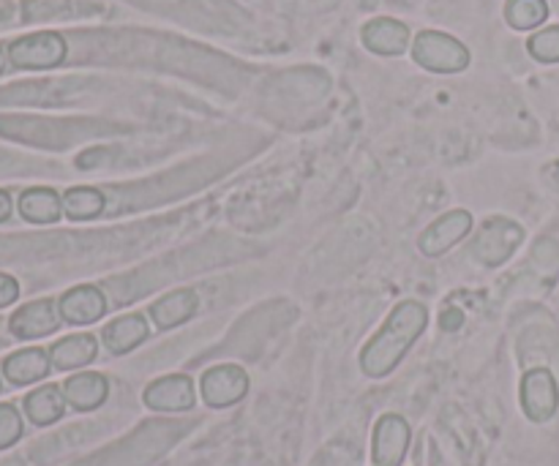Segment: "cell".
<instances>
[{"mask_svg":"<svg viewBox=\"0 0 559 466\" xmlns=\"http://www.w3.org/2000/svg\"><path fill=\"white\" fill-rule=\"evenodd\" d=\"M426 309L418 303H402L391 314L380 333L369 342V347L360 355V366L369 377H385L399 366V360L407 355L409 344L424 333Z\"/></svg>","mask_w":559,"mask_h":466,"instance_id":"1","label":"cell"},{"mask_svg":"<svg viewBox=\"0 0 559 466\" xmlns=\"http://www.w3.org/2000/svg\"><path fill=\"white\" fill-rule=\"evenodd\" d=\"M413 58L424 69L437 71V74H453V71L467 69L469 52L462 41H456L448 33L424 31L413 41Z\"/></svg>","mask_w":559,"mask_h":466,"instance_id":"2","label":"cell"},{"mask_svg":"<svg viewBox=\"0 0 559 466\" xmlns=\"http://www.w3.org/2000/svg\"><path fill=\"white\" fill-rule=\"evenodd\" d=\"M9 60L16 69H55L66 60V41L52 31L31 33L11 44Z\"/></svg>","mask_w":559,"mask_h":466,"instance_id":"3","label":"cell"},{"mask_svg":"<svg viewBox=\"0 0 559 466\" xmlns=\"http://www.w3.org/2000/svg\"><path fill=\"white\" fill-rule=\"evenodd\" d=\"M522 404L524 413L535 423H546L555 418L559 407V391L555 374L549 369H533L522 380Z\"/></svg>","mask_w":559,"mask_h":466,"instance_id":"4","label":"cell"},{"mask_svg":"<svg viewBox=\"0 0 559 466\" xmlns=\"http://www.w3.org/2000/svg\"><path fill=\"white\" fill-rule=\"evenodd\" d=\"M519 243H522V227L513 224L511 218H495V222H489L480 229L478 243L473 246V254L484 265H500V262H506L516 251Z\"/></svg>","mask_w":559,"mask_h":466,"instance_id":"5","label":"cell"},{"mask_svg":"<svg viewBox=\"0 0 559 466\" xmlns=\"http://www.w3.org/2000/svg\"><path fill=\"white\" fill-rule=\"evenodd\" d=\"M249 391V377L238 366H216L202 377V398L207 407L224 409L238 404Z\"/></svg>","mask_w":559,"mask_h":466,"instance_id":"6","label":"cell"},{"mask_svg":"<svg viewBox=\"0 0 559 466\" xmlns=\"http://www.w3.org/2000/svg\"><path fill=\"white\" fill-rule=\"evenodd\" d=\"M409 426L399 415H385L374 429V445L371 456L377 466H402L409 447Z\"/></svg>","mask_w":559,"mask_h":466,"instance_id":"7","label":"cell"},{"mask_svg":"<svg viewBox=\"0 0 559 466\" xmlns=\"http://www.w3.org/2000/svg\"><path fill=\"white\" fill-rule=\"evenodd\" d=\"M145 404L156 413H186V409L194 407V382L186 374H173L162 377V380L153 382L145 391Z\"/></svg>","mask_w":559,"mask_h":466,"instance_id":"8","label":"cell"},{"mask_svg":"<svg viewBox=\"0 0 559 466\" xmlns=\"http://www.w3.org/2000/svg\"><path fill=\"white\" fill-rule=\"evenodd\" d=\"M58 309H55L52 300H36V303H27L11 316L9 327L16 338L22 342H31V338H44L49 333L58 331Z\"/></svg>","mask_w":559,"mask_h":466,"instance_id":"9","label":"cell"},{"mask_svg":"<svg viewBox=\"0 0 559 466\" xmlns=\"http://www.w3.org/2000/svg\"><path fill=\"white\" fill-rule=\"evenodd\" d=\"M60 316L71 325H91V322H98L104 314H107V298L98 287H76L71 292L63 295L60 300Z\"/></svg>","mask_w":559,"mask_h":466,"instance_id":"10","label":"cell"},{"mask_svg":"<svg viewBox=\"0 0 559 466\" xmlns=\"http://www.w3.org/2000/svg\"><path fill=\"white\" fill-rule=\"evenodd\" d=\"M469 229H473V218H469L467 211L448 213V216H442L440 222H435L426 229L424 238H420V249L429 256L445 254V251L451 249L453 243H459Z\"/></svg>","mask_w":559,"mask_h":466,"instance_id":"11","label":"cell"},{"mask_svg":"<svg viewBox=\"0 0 559 466\" xmlns=\"http://www.w3.org/2000/svg\"><path fill=\"white\" fill-rule=\"evenodd\" d=\"M63 396L80 413H93L102 407L109 396V382L107 377L93 374V371H82V374L69 377L63 382Z\"/></svg>","mask_w":559,"mask_h":466,"instance_id":"12","label":"cell"},{"mask_svg":"<svg viewBox=\"0 0 559 466\" xmlns=\"http://www.w3.org/2000/svg\"><path fill=\"white\" fill-rule=\"evenodd\" d=\"M49 355L44 349H20L11 358H5L3 374L11 385H33L49 374Z\"/></svg>","mask_w":559,"mask_h":466,"instance_id":"13","label":"cell"},{"mask_svg":"<svg viewBox=\"0 0 559 466\" xmlns=\"http://www.w3.org/2000/svg\"><path fill=\"white\" fill-rule=\"evenodd\" d=\"M364 44L377 55H402L409 44V31L399 20H374L364 27Z\"/></svg>","mask_w":559,"mask_h":466,"instance_id":"14","label":"cell"},{"mask_svg":"<svg viewBox=\"0 0 559 466\" xmlns=\"http://www.w3.org/2000/svg\"><path fill=\"white\" fill-rule=\"evenodd\" d=\"M197 311V292L194 289H175L167 298H162L158 303L151 306V316L156 322V327L169 331V327L183 325L186 320H191Z\"/></svg>","mask_w":559,"mask_h":466,"instance_id":"15","label":"cell"},{"mask_svg":"<svg viewBox=\"0 0 559 466\" xmlns=\"http://www.w3.org/2000/svg\"><path fill=\"white\" fill-rule=\"evenodd\" d=\"M93 358H96V338L87 336V333L63 338V342H58L49 349V360L60 371L82 369V366L93 363Z\"/></svg>","mask_w":559,"mask_h":466,"instance_id":"16","label":"cell"},{"mask_svg":"<svg viewBox=\"0 0 559 466\" xmlns=\"http://www.w3.org/2000/svg\"><path fill=\"white\" fill-rule=\"evenodd\" d=\"M145 338H147V322L136 314L120 316V320H115L112 325L104 327V344H107V349L112 355L131 353V349L140 347Z\"/></svg>","mask_w":559,"mask_h":466,"instance_id":"17","label":"cell"},{"mask_svg":"<svg viewBox=\"0 0 559 466\" xmlns=\"http://www.w3.org/2000/svg\"><path fill=\"white\" fill-rule=\"evenodd\" d=\"M63 409H66L63 387L44 385L25 398V413L36 426H52L55 420L63 418Z\"/></svg>","mask_w":559,"mask_h":466,"instance_id":"18","label":"cell"},{"mask_svg":"<svg viewBox=\"0 0 559 466\" xmlns=\"http://www.w3.org/2000/svg\"><path fill=\"white\" fill-rule=\"evenodd\" d=\"M20 213L33 224H52L63 213V200L52 189H31L20 196Z\"/></svg>","mask_w":559,"mask_h":466,"instance_id":"19","label":"cell"},{"mask_svg":"<svg viewBox=\"0 0 559 466\" xmlns=\"http://www.w3.org/2000/svg\"><path fill=\"white\" fill-rule=\"evenodd\" d=\"M104 207H107V200H104L102 191L85 189V186L66 191V196H63L66 216L74 218V222H85V218L102 216Z\"/></svg>","mask_w":559,"mask_h":466,"instance_id":"20","label":"cell"},{"mask_svg":"<svg viewBox=\"0 0 559 466\" xmlns=\"http://www.w3.org/2000/svg\"><path fill=\"white\" fill-rule=\"evenodd\" d=\"M546 16H549L546 0H508L506 5V20L516 31H533V27L544 25Z\"/></svg>","mask_w":559,"mask_h":466,"instance_id":"21","label":"cell"},{"mask_svg":"<svg viewBox=\"0 0 559 466\" xmlns=\"http://www.w3.org/2000/svg\"><path fill=\"white\" fill-rule=\"evenodd\" d=\"M530 52L540 63H559V25L544 27L530 38Z\"/></svg>","mask_w":559,"mask_h":466,"instance_id":"22","label":"cell"},{"mask_svg":"<svg viewBox=\"0 0 559 466\" xmlns=\"http://www.w3.org/2000/svg\"><path fill=\"white\" fill-rule=\"evenodd\" d=\"M22 437V418L11 404H0V451L14 445Z\"/></svg>","mask_w":559,"mask_h":466,"instance_id":"23","label":"cell"},{"mask_svg":"<svg viewBox=\"0 0 559 466\" xmlns=\"http://www.w3.org/2000/svg\"><path fill=\"white\" fill-rule=\"evenodd\" d=\"M16 298H20V284L11 276H5V273H0V309L14 303Z\"/></svg>","mask_w":559,"mask_h":466,"instance_id":"24","label":"cell"},{"mask_svg":"<svg viewBox=\"0 0 559 466\" xmlns=\"http://www.w3.org/2000/svg\"><path fill=\"white\" fill-rule=\"evenodd\" d=\"M11 216V196L5 191H0V222Z\"/></svg>","mask_w":559,"mask_h":466,"instance_id":"25","label":"cell"},{"mask_svg":"<svg viewBox=\"0 0 559 466\" xmlns=\"http://www.w3.org/2000/svg\"><path fill=\"white\" fill-rule=\"evenodd\" d=\"M459 322H462V316H459L456 311H448V316L442 320V327H445V331H456Z\"/></svg>","mask_w":559,"mask_h":466,"instance_id":"26","label":"cell"},{"mask_svg":"<svg viewBox=\"0 0 559 466\" xmlns=\"http://www.w3.org/2000/svg\"><path fill=\"white\" fill-rule=\"evenodd\" d=\"M5 58H9V52H3V47H0V74H3L5 69Z\"/></svg>","mask_w":559,"mask_h":466,"instance_id":"27","label":"cell"},{"mask_svg":"<svg viewBox=\"0 0 559 466\" xmlns=\"http://www.w3.org/2000/svg\"><path fill=\"white\" fill-rule=\"evenodd\" d=\"M311 466H322V462H314V464H311Z\"/></svg>","mask_w":559,"mask_h":466,"instance_id":"28","label":"cell"}]
</instances>
